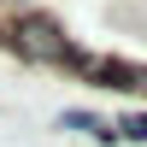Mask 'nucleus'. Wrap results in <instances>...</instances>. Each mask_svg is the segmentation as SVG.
Returning <instances> with one entry per match:
<instances>
[{"mask_svg": "<svg viewBox=\"0 0 147 147\" xmlns=\"http://www.w3.org/2000/svg\"><path fill=\"white\" fill-rule=\"evenodd\" d=\"M18 47L30 59H53V65H71V41L59 35V24H47V18H30L18 30Z\"/></svg>", "mask_w": 147, "mask_h": 147, "instance_id": "f257e3e1", "label": "nucleus"}, {"mask_svg": "<svg viewBox=\"0 0 147 147\" xmlns=\"http://www.w3.org/2000/svg\"><path fill=\"white\" fill-rule=\"evenodd\" d=\"M71 65L88 71L100 88H147V71L141 65H124V59H82V53H71Z\"/></svg>", "mask_w": 147, "mask_h": 147, "instance_id": "f03ea898", "label": "nucleus"}, {"mask_svg": "<svg viewBox=\"0 0 147 147\" xmlns=\"http://www.w3.org/2000/svg\"><path fill=\"white\" fill-rule=\"evenodd\" d=\"M65 129H88V136H100V141H112V129H106L100 118H88V112H65Z\"/></svg>", "mask_w": 147, "mask_h": 147, "instance_id": "7ed1b4c3", "label": "nucleus"}, {"mask_svg": "<svg viewBox=\"0 0 147 147\" xmlns=\"http://www.w3.org/2000/svg\"><path fill=\"white\" fill-rule=\"evenodd\" d=\"M118 129H124L129 141H147V118H141V112H136V118H124V124H118Z\"/></svg>", "mask_w": 147, "mask_h": 147, "instance_id": "20e7f679", "label": "nucleus"}]
</instances>
